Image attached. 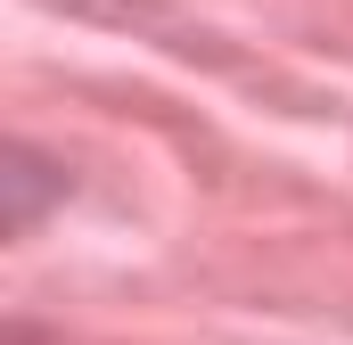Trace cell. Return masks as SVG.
<instances>
[{"label":"cell","instance_id":"1","mask_svg":"<svg viewBox=\"0 0 353 345\" xmlns=\"http://www.w3.org/2000/svg\"><path fill=\"white\" fill-rule=\"evenodd\" d=\"M0 189H8V206H0V230H8V239H25V230L41 222V206H50V197H66V172L50 165V157H33V148H8Z\"/></svg>","mask_w":353,"mask_h":345}]
</instances>
